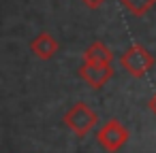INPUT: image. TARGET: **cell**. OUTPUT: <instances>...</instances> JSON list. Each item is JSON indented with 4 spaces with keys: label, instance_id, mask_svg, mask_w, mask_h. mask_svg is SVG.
I'll return each mask as SVG.
<instances>
[{
    "label": "cell",
    "instance_id": "obj_6",
    "mask_svg": "<svg viewBox=\"0 0 156 153\" xmlns=\"http://www.w3.org/2000/svg\"><path fill=\"white\" fill-rule=\"evenodd\" d=\"M83 62L88 64H111L113 62V51L105 45V43H92L86 51H83Z\"/></svg>",
    "mask_w": 156,
    "mask_h": 153
},
{
    "label": "cell",
    "instance_id": "obj_5",
    "mask_svg": "<svg viewBox=\"0 0 156 153\" xmlns=\"http://www.w3.org/2000/svg\"><path fill=\"white\" fill-rule=\"evenodd\" d=\"M30 49H32V53H34L39 60H51V58L58 53L60 45H58V41H56L49 32H41V34L30 43Z\"/></svg>",
    "mask_w": 156,
    "mask_h": 153
},
{
    "label": "cell",
    "instance_id": "obj_7",
    "mask_svg": "<svg viewBox=\"0 0 156 153\" xmlns=\"http://www.w3.org/2000/svg\"><path fill=\"white\" fill-rule=\"evenodd\" d=\"M120 2H122V7H124L130 15L143 17V15L156 5V0H120Z\"/></svg>",
    "mask_w": 156,
    "mask_h": 153
},
{
    "label": "cell",
    "instance_id": "obj_1",
    "mask_svg": "<svg viewBox=\"0 0 156 153\" xmlns=\"http://www.w3.org/2000/svg\"><path fill=\"white\" fill-rule=\"evenodd\" d=\"M96 123H98V115H96L88 104H83V102H77V104L71 106V108L66 111V115H64V125H66L73 134H77L79 138H83L86 134H90Z\"/></svg>",
    "mask_w": 156,
    "mask_h": 153
},
{
    "label": "cell",
    "instance_id": "obj_3",
    "mask_svg": "<svg viewBox=\"0 0 156 153\" xmlns=\"http://www.w3.org/2000/svg\"><path fill=\"white\" fill-rule=\"evenodd\" d=\"M130 134L128 130L118 121V119H109L107 123H103L96 132V142L105 149V151H118L120 147H124L128 142Z\"/></svg>",
    "mask_w": 156,
    "mask_h": 153
},
{
    "label": "cell",
    "instance_id": "obj_9",
    "mask_svg": "<svg viewBox=\"0 0 156 153\" xmlns=\"http://www.w3.org/2000/svg\"><path fill=\"white\" fill-rule=\"evenodd\" d=\"M150 111H152V113L156 115V94H154V98L150 100Z\"/></svg>",
    "mask_w": 156,
    "mask_h": 153
},
{
    "label": "cell",
    "instance_id": "obj_2",
    "mask_svg": "<svg viewBox=\"0 0 156 153\" xmlns=\"http://www.w3.org/2000/svg\"><path fill=\"white\" fill-rule=\"evenodd\" d=\"M120 62H122L124 70H126L130 77H135V79L145 77V75L152 70V66H154V58H152V53H150L143 45H130V47L120 55Z\"/></svg>",
    "mask_w": 156,
    "mask_h": 153
},
{
    "label": "cell",
    "instance_id": "obj_8",
    "mask_svg": "<svg viewBox=\"0 0 156 153\" xmlns=\"http://www.w3.org/2000/svg\"><path fill=\"white\" fill-rule=\"evenodd\" d=\"M81 2L86 5V7H90V9H98L101 5H105L107 0H81Z\"/></svg>",
    "mask_w": 156,
    "mask_h": 153
},
{
    "label": "cell",
    "instance_id": "obj_4",
    "mask_svg": "<svg viewBox=\"0 0 156 153\" xmlns=\"http://www.w3.org/2000/svg\"><path fill=\"white\" fill-rule=\"evenodd\" d=\"M79 77L86 81V85H90L92 89H98L113 77V68H111V64H88V62H83L79 66Z\"/></svg>",
    "mask_w": 156,
    "mask_h": 153
}]
</instances>
